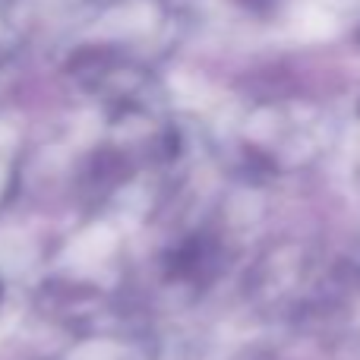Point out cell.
<instances>
[{
  "label": "cell",
  "mask_w": 360,
  "mask_h": 360,
  "mask_svg": "<svg viewBox=\"0 0 360 360\" xmlns=\"http://www.w3.org/2000/svg\"><path fill=\"white\" fill-rule=\"evenodd\" d=\"M326 143V120L304 101H256L231 117L224 146L243 165L285 171L310 162Z\"/></svg>",
  "instance_id": "6da1fadb"
},
{
  "label": "cell",
  "mask_w": 360,
  "mask_h": 360,
  "mask_svg": "<svg viewBox=\"0 0 360 360\" xmlns=\"http://www.w3.org/2000/svg\"><path fill=\"white\" fill-rule=\"evenodd\" d=\"M215 29L234 35H259L285 19L291 0H193Z\"/></svg>",
  "instance_id": "3957f363"
},
{
  "label": "cell",
  "mask_w": 360,
  "mask_h": 360,
  "mask_svg": "<svg viewBox=\"0 0 360 360\" xmlns=\"http://www.w3.org/2000/svg\"><path fill=\"white\" fill-rule=\"evenodd\" d=\"M180 32L177 0H98L86 19L76 54H101L149 63Z\"/></svg>",
  "instance_id": "7a4b0ae2"
},
{
  "label": "cell",
  "mask_w": 360,
  "mask_h": 360,
  "mask_svg": "<svg viewBox=\"0 0 360 360\" xmlns=\"http://www.w3.org/2000/svg\"><path fill=\"white\" fill-rule=\"evenodd\" d=\"M6 300H10V285H6V275L0 272V313L6 310Z\"/></svg>",
  "instance_id": "8992f818"
},
{
  "label": "cell",
  "mask_w": 360,
  "mask_h": 360,
  "mask_svg": "<svg viewBox=\"0 0 360 360\" xmlns=\"http://www.w3.org/2000/svg\"><path fill=\"white\" fill-rule=\"evenodd\" d=\"M16 133L0 120V199L6 196L13 184V171H16Z\"/></svg>",
  "instance_id": "277c9868"
},
{
  "label": "cell",
  "mask_w": 360,
  "mask_h": 360,
  "mask_svg": "<svg viewBox=\"0 0 360 360\" xmlns=\"http://www.w3.org/2000/svg\"><path fill=\"white\" fill-rule=\"evenodd\" d=\"M67 360H139L136 354L124 348V345H111V348H89V351H79V354L67 357Z\"/></svg>",
  "instance_id": "5b68a950"
},
{
  "label": "cell",
  "mask_w": 360,
  "mask_h": 360,
  "mask_svg": "<svg viewBox=\"0 0 360 360\" xmlns=\"http://www.w3.org/2000/svg\"><path fill=\"white\" fill-rule=\"evenodd\" d=\"M22 4H44V6H51V4H73V0H22Z\"/></svg>",
  "instance_id": "52a82bcc"
}]
</instances>
